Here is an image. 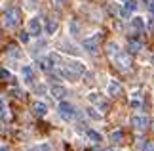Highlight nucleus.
Segmentation results:
<instances>
[{"label":"nucleus","mask_w":154,"mask_h":151,"mask_svg":"<svg viewBox=\"0 0 154 151\" xmlns=\"http://www.w3.org/2000/svg\"><path fill=\"white\" fill-rule=\"evenodd\" d=\"M46 31H48V34H53L57 31V23L55 21H48V25H46Z\"/></svg>","instance_id":"18"},{"label":"nucleus","mask_w":154,"mask_h":151,"mask_svg":"<svg viewBox=\"0 0 154 151\" xmlns=\"http://www.w3.org/2000/svg\"><path fill=\"white\" fill-rule=\"evenodd\" d=\"M149 6H150V11H152V14H154V2H150Z\"/></svg>","instance_id":"31"},{"label":"nucleus","mask_w":154,"mask_h":151,"mask_svg":"<svg viewBox=\"0 0 154 151\" xmlns=\"http://www.w3.org/2000/svg\"><path fill=\"white\" fill-rule=\"evenodd\" d=\"M59 115H61L65 120H72L76 117V111L69 101H61V103H59Z\"/></svg>","instance_id":"3"},{"label":"nucleus","mask_w":154,"mask_h":151,"mask_svg":"<svg viewBox=\"0 0 154 151\" xmlns=\"http://www.w3.org/2000/svg\"><path fill=\"white\" fill-rule=\"evenodd\" d=\"M55 2H57V4H63V2H65V0H55Z\"/></svg>","instance_id":"33"},{"label":"nucleus","mask_w":154,"mask_h":151,"mask_svg":"<svg viewBox=\"0 0 154 151\" xmlns=\"http://www.w3.org/2000/svg\"><path fill=\"white\" fill-rule=\"evenodd\" d=\"M109 94H110V96H120V94H122V86H120L118 82L110 80V84H109Z\"/></svg>","instance_id":"12"},{"label":"nucleus","mask_w":154,"mask_h":151,"mask_svg":"<svg viewBox=\"0 0 154 151\" xmlns=\"http://www.w3.org/2000/svg\"><path fill=\"white\" fill-rule=\"evenodd\" d=\"M152 63H154V56H152Z\"/></svg>","instance_id":"34"},{"label":"nucleus","mask_w":154,"mask_h":151,"mask_svg":"<svg viewBox=\"0 0 154 151\" xmlns=\"http://www.w3.org/2000/svg\"><path fill=\"white\" fill-rule=\"evenodd\" d=\"M131 107H135V109H139V107H141V103H139V101H131Z\"/></svg>","instance_id":"30"},{"label":"nucleus","mask_w":154,"mask_h":151,"mask_svg":"<svg viewBox=\"0 0 154 151\" xmlns=\"http://www.w3.org/2000/svg\"><path fill=\"white\" fill-rule=\"evenodd\" d=\"M70 29H72V33H74V34L78 33V25H76V23H70Z\"/></svg>","instance_id":"29"},{"label":"nucleus","mask_w":154,"mask_h":151,"mask_svg":"<svg viewBox=\"0 0 154 151\" xmlns=\"http://www.w3.org/2000/svg\"><path fill=\"white\" fill-rule=\"evenodd\" d=\"M106 54H109V59H110V61H114V57L120 54V52H118V46L114 44V42H109V44H106Z\"/></svg>","instance_id":"9"},{"label":"nucleus","mask_w":154,"mask_h":151,"mask_svg":"<svg viewBox=\"0 0 154 151\" xmlns=\"http://www.w3.org/2000/svg\"><path fill=\"white\" fill-rule=\"evenodd\" d=\"M8 109H6V103H4V100H2V123H6V119H8V113H6Z\"/></svg>","instance_id":"25"},{"label":"nucleus","mask_w":154,"mask_h":151,"mask_svg":"<svg viewBox=\"0 0 154 151\" xmlns=\"http://www.w3.org/2000/svg\"><path fill=\"white\" fill-rule=\"evenodd\" d=\"M110 151H112V149H110Z\"/></svg>","instance_id":"35"},{"label":"nucleus","mask_w":154,"mask_h":151,"mask_svg":"<svg viewBox=\"0 0 154 151\" xmlns=\"http://www.w3.org/2000/svg\"><path fill=\"white\" fill-rule=\"evenodd\" d=\"M120 14H122V17H126V19H128V17H129V15H131V11H129L128 8H124V10L120 11Z\"/></svg>","instance_id":"27"},{"label":"nucleus","mask_w":154,"mask_h":151,"mask_svg":"<svg viewBox=\"0 0 154 151\" xmlns=\"http://www.w3.org/2000/svg\"><path fill=\"white\" fill-rule=\"evenodd\" d=\"M131 25L141 31V29H145V19H141V17H135V19L131 21Z\"/></svg>","instance_id":"16"},{"label":"nucleus","mask_w":154,"mask_h":151,"mask_svg":"<svg viewBox=\"0 0 154 151\" xmlns=\"http://www.w3.org/2000/svg\"><path fill=\"white\" fill-rule=\"evenodd\" d=\"M32 109H34V113H36L38 117H44V115L48 113V107H46V103H42V101H36Z\"/></svg>","instance_id":"11"},{"label":"nucleus","mask_w":154,"mask_h":151,"mask_svg":"<svg viewBox=\"0 0 154 151\" xmlns=\"http://www.w3.org/2000/svg\"><path fill=\"white\" fill-rule=\"evenodd\" d=\"M90 101H91V103H99V101H101V98H99V96L97 94H90Z\"/></svg>","instance_id":"24"},{"label":"nucleus","mask_w":154,"mask_h":151,"mask_svg":"<svg viewBox=\"0 0 154 151\" xmlns=\"http://www.w3.org/2000/svg\"><path fill=\"white\" fill-rule=\"evenodd\" d=\"M110 140H112V142H120V140H122V132H120V130L112 132V134H110Z\"/></svg>","instance_id":"21"},{"label":"nucleus","mask_w":154,"mask_h":151,"mask_svg":"<svg viewBox=\"0 0 154 151\" xmlns=\"http://www.w3.org/2000/svg\"><path fill=\"white\" fill-rule=\"evenodd\" d=\"M67 67H69L70 71H74V73H78V75H82V73L86 71V67H84V65H82L80 61H69V63H67Z\"/></svg>","instance_id":"10"},{"label":"nucleus","mask_w":154,"mask_h":151,"mask_svg":"<svg viewBox=\"0 0 154 151\" xmlns=\"http://www.w3.org/2000/svg\"><path fill=\"white\" fill-rule=\"evenodd\" d=\"M29 31H31V34H36V37L42 33V25H40L38 17H32V19L29 21Z\"/></svg>","instance_id":"7"},{"label":"nucleus","mask_w":154,"mask_h":151,"mask_svg":"<svg viewBox=\"0 0 154 151\" xmlns=\"http://www.w3.org/2000/svg\"><path fill=\"white\" fill-rule=\"evenodd\" d=\"M61 75H63L65 78H70V80H76V78H78V77H80L78 73H74V71H70L69 67H65V69L61 71Z\"/></svg>","instance_id":"14"},{"label":"nucleus","mask_w":154,"mask_h":151,"mask_svg":"<svg viewBox=\"0 0 154 151\" xmlns=\"http://www.w3.org/2000/svg\"><path fill=\"white\" fill-rule=\"evenodd\" d=\"M141 48H143V42H141V40H135V38L128 40V50H129V54H137V52H141Z\"/></svg>","instance_id":"8"},{"label":"nucleus","mask_w":154,"mask_h":151,"mask_svg":"<svg viewBox=\"0 0 154 151\" xmlns=\"http://www.w3.org/2000/svg\"><path fill=\"white\" fill-rule=\"evenodd\" d=\"M99 38L101 37H91V38H86L82 42V46H84V50H88L90 54H95L97 48H99Z\"/></svg>","instance_id":"4"},{"label":"nucleus","mask_w":154,"mask_h":151,"mask_svg":"<svg viewBox=\"0 0 154 151\" xmlns=\"http://www.w3.org/2000/svg\"><path fill=\"white\" fill-rule=\"evenodd\" d=\"M11 94H14V96H15V98H19V100L23 98V96H25V94H21V92H19V90H14V92H11Z\"/></svg>","instance_id":"28"},{"label":"nucleus","mask_w":154,"mask_h":151,"mask_svg":"<svg viewBox=\"0 0 154 151\" xmlns=\"http://www.w3.org/2000/svg\"><path fill=\"white\" fill-rule=\"evenodd\" d=\"M50 94H51L53 100H63L65 96H67V90H65L63 86H57V84H55V86L50 88Z\"/></svg>","instance_id":"6"},{"label":"nucleus","mask_w":154,"mask_h":151,"mask_svg":"<svg viewBox=\"0 0 154 151\" xmlns=\"http://www.w3.org/2000/svg\"><path fill=\"white\" fill-rule=\"evenodd\" d=\"M124 8H128L129 11H135V10H137V2H135V0H126Z\"/></svg>","instance_id":"19"},{"label":"nucleus","mask_w":154,"mask_h":151,"mask_svg":"<svg viewBox=\"0 0 154 151\" xmlns=\"http://www.w3.org/2000/svg\"><path fill=\"white\" fill-rule=\"evenodd\" d=\"M23 78H25V82H27V84H31V82H32V69L29 67V65H25V67H23Z\"/></svg>","instance_id":"13"},{"label":"nucleus","mask_w":154,"mask_h":151,"mask_svg":"<svg viewBox=\"0 0 154 151\" xmlns=\"http://www.w3.org/2000/svg\"><path fill=\"white\" fill-rule=\"evenodd\" d=\"M112 63H114L120 71H129V69H131V57H129V52H120L114 57Z\"/></svg>","instance_id":"2"},{"label":"nucleus","mask_w":154,"mask_h":151,"mask_svg":"<svg viewBox=\"0 0 154 151\" xmlns=\"http://www.w3.org/2000/svg\"><path fill=\"white\" fill-rule=\"evenodd\" d=\"M86 111H88V115H90L91 119H95V120H99V119H101V113H97L95 109H91V107H90V109H86Z\"/></svg>","instance_id":"20"},{"label":"nucleus","mask_w":154,"mask_h":151,"mask_svg":"<svg viewBox=\"0 0 154 151\" xmlns=\"http://www.w3.org/2000/svg\"><path fill=\"white\" fill-rule=\"evenodd\" d=\"M19 19H21V11L17 8H10L4 11V25L8 29H14L19 25Z\"/></svg>","instance_id":"1"},{"label":"nucleus","mask_w":154,"mask_h":151,"mask_svg":"<svg viewBox=\"0 0 154 151\" xmlns=\"http://www.w3.org/2000/svg\"><path fill=\"white\" fill-rule=\"evenodd\" d=\"M131 126H135V128H146L149 126V119L143 117V115H135L131 119Z\"/></svg>","instance_id":"5"},{"label":"nucleus","mask_w":154,"mask_h":151,"mask_svg":"<svg viewBox=\"0 0 154 151\" xmlns=\"http://www.w3.org/2000/svg\"><path fill=\"white\" fill-rule=\"evenodd\" d=\"M0 77H2V80H8L11 75H10V71H8V69H2V71H0Z\"/></svg>","instance_id":"23"},{"label":"nucleus","mask_w":154,"mask_h":151,"mask_svg":"<svg viewBox=\"0 0 154 151\" xmlns=\"http://www.w3.org/2000/svg\"><path fill=\"white\" fill-rule=\"evenodd\" d=\"M51 57L50 59H38V65H40V69L42 71H51Z\"/></svg>","instance_id":"15"},{"label":"nucleus","mask_w":154,"mask_h":151,"mask_svg":"<svg viewBox=\"0 0 154 151\" xmlns=\"http://www.w3.org/2000/svg\"><path fill=\"white\" fill-rule=\"evenodd\" d=\"M88 136H90L91 142H101V134L95 132V130H88Z\"/></svg>","instance_id":"17"},{"label":"nucleus","mask_w":154,"mask_h":151,"mask_svg":"<svg viewBox=\"0 0 154 151\" xmlns=\"http://www.w3.org/2000/svg\"><path fill=\"white\" fill-rule=\"evenodd\" d=\"M97 109H101V111H109V103H106L105 100H101V101L97 103Z\"/></svg>","instance_id":"22"},{"label":"nucleus","mask_w":154,"mask_h":151,"mask_svg":"<svg viewBox=\"0 0 154 151\" xmlns=\"http://www.w3.org/2000/svg\"><path fill=\"white\" fill-rule=\"evenodd\" d=\"M0 151H8V147H6V146H2V149H0Z\"/></svg>","instance_id":"32"},{"label":"nucleus","mask_w":154,"mask_h":151,"mask_svg":"<svg viewBox=\"0 0 154 151\" xmlns=\"http://www.w3.org/2000/svg\"><path fill=\"white\" fill-rule=\"evenodd\" d=\"M19 40L23 42V44H27V42H29V34H27V33H21V34H19Z\"/></svg>","instance_id":"26"}]
</instances>
